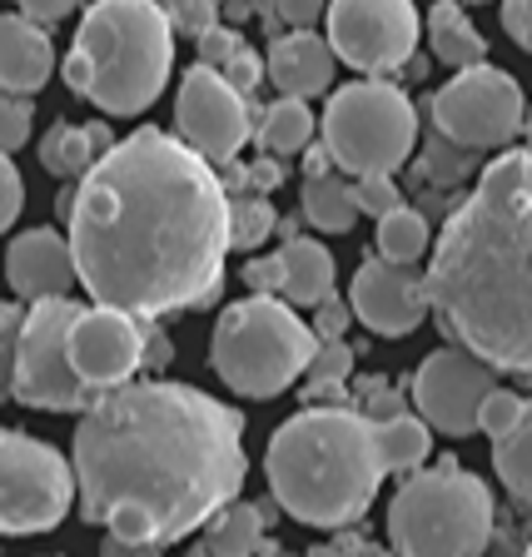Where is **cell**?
I'll return each instance as SVG.
<instances>
[{"label":"cell","instance_id":"13","mask_svg":"<svg viewBox=\"0 0 532 557\" xmlns=\"http://www.w3.org/2000/svg\"><path fill=\"white\" fill-rule=\"evenodd\" d=\"M174 125L180 139L209 164L239 160V150L255 135V104L249 95H239L220 70L195 65L180 81V100H174Z\"/></svg>","mask_w":532,"mask_h":557},{"label":"cell","instance_id":"26","mask_svg":"<svg viewBox=\"0 0 532 557\" xmlns=\"http://www.w3.org/2000/svg\"><path fill=\"white\" fill-rule=\"evenodd\" d=\"M304 220L324 234H348L359 224V205H354V185L338 170L304 174Z\"/></svg>","mask_w":532,"mask_h":557},{"label":"cell","instance_id":"54","mask_svg":"<svg viewBox=\"0 0 532 557\" xmlns=\"http://www.w3.org/2000/svg\"><path fill=\"white\" fill-rule=\"evenodd\" d=\"M522 557H532V543H528V553H522Z\"/></svg>","mask_w":532,"mask_h":557},{"label":"cell","instance_id":"31","mask_svg":"<svg viewBox=\"0 0 532 557\" xmlns=\"http://www.w3.org/2000/svg\"><path fill=\"white\" fill-rule=\"evenodd\" d=\"M354 373V348L344 338H319L304 363V383H348Z\"/></svg>","mask_w":532,"mask_h":557},{"label":"cell","instance_id":"49","mask_svg":"<svg viewBox=\"0 0 532 557\" xmlns=\"http://www.w3.org/2000/svg\"><path fill=\"white\" fill-rule=\"evenodd\" d=\"M220 15H230V21H244V15H249V0H230V5H220Z\"/></svg>","mask_w":532,"mask_h":557},{"label":"cell","instance_id":"30","mask_svg":"<svg viewBox=\"0 0 532 557\" xmlns=\"http://www.w3.org/2000/svg\"><path fill=\"white\" fill-rule=\"evenodd\" d=\"M423 180H433V185H463V180H473L478 174V150H463V145H453V139H443L438 129L429 135V145H423Z\"/></svg>","mask_w":532,"mask_h":557},{"label":"cell","instance_id":"53","mask_svg":"<svg viewBox=\"0 0 532 557\" xmlns=\"http://www.w3.org/2000/svg\"><path fill=\"white\" fill-rule=\"evenodd\" d=\"M274 557H294V553H274Z\"/></svg>","mask_w":532,"mask_h":557},{"label":"cell","instance_id":"5","mask_svg":"<svg viewBox=\"0 0 532 557\" xmlns=\"http://www.w3.org/2000/svg\"><path fill=\"white\" fill-rule=\"evenodd\" d=\"M170 65L174 30L160 0H95L60 75L104 115H139L170 85Z\"/></svg>","mask_w":532,"mask_h":557},{"label":"cell","instance_id":"1","mask_svg":"<svg viewBox=\"0 0 532 557\" xmlns=\"http://www.w3.org/2000/svg\"><path fill=\"white\" fill-rule=\"evenodd\" d=\"M70 255L95 304L135 319L205 309L224 284L230 195L180 135L135 129L70 189Z\"/></svg>","mask_w":532,"mask_h":557},{"label":"cell","instance_id":"23","mask_svg":"<svg viewBox=\"0 0 532 557\" xmlns=\"http://www.w3.org/2000/svg\"><path fill=\"white\" fill-rule=\"evenodd\" d=\"M429 46H433V55L453 70H468V65H478V60H487V40H483V30L468 21L463 0H438V5H429Z\"/></svg>","mask_w":532,"mask_h":557},{"label":"cell","instance_id":"27","mask_svg":"<svg viewBox=\"0 0 532 557\" xmlns=\"http://www.w3.org/2000/svg\"><path fill=\"white\" fill-rule=\"evenodd\" d=\"M373 249H379V259H394V264H418V259L433 249L429 214H423V209H408V205H394L388 214H379Z\"/></svg>","mask_w":532,"mask_h":557},{"label":"cell","instance_id":"17","mask_svg":"<svg viewBox=\"0 0 532 557\" xmlns=\"http://www.w3.org/2000/svg\"><path fill=\"white\" fill-rule=\"evenodd\" d=\"M5 278H11V289L21 294L25 304L55 299V294H70L81 284V278H75L70 239L60 230H46V224L11 239V249H5Z\"/></svg>","mask_w":532,"mask_h":557},{"label":"cell","instance_id":"18","mask_svg":"<svg viewBox=\"0 0 532 557\" xmlns=\"http://www.w3.org/2000/svg\"><path fill=\"white\" fill-rule=\"evenodd\" d=\"M334 50H329L324 35L313 30H289L279 35L269 46V60H264V75L279 95H299V100H313L334 85Z\"/></svg>","mask_w":532,"mask_h":557},{"label":"cell","instance_id":"20","mask_svg":"<svg viewBox=\"0 0 532 557\" xmlns=\"http://www.w3.org/2000/svg\"><path fill=\"white\" fill-rule=\"evenodd\" d=\"M279 264H284V289H279V299L294 304V309H313L324 294H334V255H329L319 239L289 234L284 249H279Z\"/></svg>","mask_w":532,"mask_h":557},{"label":"cell","instance_id":"28","mask_svg":"<svg viewBox=\"0 0 532 557\" xmlns=\"http://www.w3.org/2000/svg\"><path fill=\"white\" fill-rule=\"evenodd\" d=\"M493 468L512 498L532 503V398H522L518 423L503 438H493Z\"/></svg>","mask_w":532,"mask_h":557},{"label":"cell","instance_id":"40","mask_svg":"<svg viewBox=\"0 0 532 557\" xmlns=\"http://www.w3.org/2000/svg\"><path fill=\"white\" fill-rule=\"evenodd\" d=\"M220 75L234 85L239 95H249V90H259V81H264V65H259V50H249V46H239L230 60L220 65Z\"/></svg>","mask_w":532,"mask_h":557},{"label":"cell","instance_id":"22","mask_svg":"<svg viewBox=\"0 0 532 557\" xmlns=\"http://www.w3.org/2000/svg\"><path fill=\"white\" fill-rule=\"evenodd\" d=\"M115 145L110 125H55L46 139H40V164H46L55 180H81L104 150Z\"/></svg>","mask_w":532,"mask_h":557},{"label":"cell","instance_id":"34","mask_svg":"<svg viewBox=\"0 0 532 557\" xmlns=\"http://www.w3.org/2000/svg\"><path fill=\"white\" fill-rule=\"evenodd\" d=\"M354 408H359L363 418H369V423H383V418H398V413H408V398L398 394L394 383L388 379H363L359 388H354Z\"/></svg>","mask_w":532,"mask_h":557},{"label":"cell","instance_id":"47","mask_svg":"<svg viewBox=\"0 0 532 557\" xmlns=\"http://www.w3.org/2000/svg\"><path fill=\"white\" fill-rule=\"evenodd\" d=\"M70 11H81V0H21V15H30V21H40V25L65 21Z\"/></svg>","mask_w":532,"mask_h":557},{"label":"cell","instance_id":"50","mask_svg":"<svg viewBox=\"0 0 532 557\" xmlns=\"http://www.w3.org/2000/svg\"><path fill=\"white\" fill-rule=\"evenodd\" d=\"M522 129H528V154H532V110H528V120H522Z\"/></svg>","mask_w":532,"mask_h":557},{"label":"cell","instance_id":"44","mask_svg":"<svg viewBox=\"0 0 532 557\" xmlns=\"http://www.w3.org/2000/svg\"><path fill=\"white\" fill-rule=\"evenodd\" d=\"M244 284H249L255 294H279L284 289V264H279V255L249 259V264H244Z\"/></svg>","mask_w":532,"mask_h":557},{"label":"cell","instance_id":"2","mask_svg":"<svg viewBox=\"0 0 532 557\" xmlns=\"http://www.w3.org/2000/svg\"><path fill=\"white\" fill-rule=\"evenodd\" d=\"M70 473L90 528L170 547L239 498L244 418L195 383L129 379L81 413Z\"/></svg>","mask_w":532,"mask_h":557},{"label":"cell","instance_id":"41","mask_svg":"<svg viewBox=\"0 0 532 557\" xmlns=\"http://www.w3.org/2000/svg\"><path fill=\"white\" fill-rule=\"evenodd\" d=\"M348 324H354V309H348L344 299H334V294H324V299L313 304V338H344Z\"/></svg>","mask_w":532,"mask_h":557},{"label":"cell","instance_id":"39","mask_svg":"<svg viewBox=\"0 0 532 557\" xmlns=\"http://www.w3.org/2000/svg\"><path fill=\"white\" fill-rule=\"evenodd\" d=\"M174 359V344L170 334H164L154 319H139V369H150V373H164Z\"/></svg>","mask_w":532,"mask_h":557},{"label":"cell","instance_id":"35","mask_svg":"<svg viewBox=\"0 0 532 557\" xmlns=\"http://www.w3.org/2000/svg\"><path fill=\"white\" fill-rule=\"evenodd\" d=\"M518 413H522V394H512V388H493V394L483 398V408H478V433L503 438V433L518 423Z\"/></svg>","mask_w":532,"mask_h":557},{"label":"cell","instance_id":"8","mask_svg":"<svg viewBox=\"0 0 532 557\" xmlns=\"http://www.w3.org/2000/svg\"><path fill=\"white\" fill-rule=\"evenodd\" d=\"M319 139L338 174H394L418 145V110L398 85L379 75L338 85L319 115Z\"/></svg>","mask_w":532,"mask_h":557},{"label":"cell","instance_id":"21","mask_svg":"<svg viewBox=\"0 0 532 557\" xmlns=\"http://www.w3.org/2000/svg\"><path fill=\"white\" fill-rule=\"evenodd\" d=\"M269 522H274V503H224L214 518L205 522V553L209 557H255L264 543Z\"/></svg>","mask_w":532,"mask_h":557},{"label":"cell","instance_id":"11","mask_svg":"<svg viewBox=\"0 0 532 557\" xmlns=\"http://www.w3.org/2000/svg\"><path fill=\"white\" fill-rule=\"evenodd\" d=\"M429 115L443 139L487 154V150H508L512 139L522 135L528 100H522V85L512 81L508 70L478 60L468 70H453V81L433 95Z\"/></svg>","mask_w":532,"mask_h":557},{"label":"cell","instance_id":"25","mask_svg":"<svg viewBox=\"0 0 532 557\" xmlns=\"http://www.w3.org/2000/svg\"><path fill=\"white\" fill-rule=\"evenodd\" d=\"M373 453L383 473H418L423 458L433 453V429L418 413H398L373 423Z\"/></svg>","mask_w":532,"mask_h":557},{"label":"cell","instance_id":"14","mask_svg":"<svg viewBox=\"0 0 532 557\" xmlns=\"http://www.w3.org/2000/svg\"><path fill=\"white\" fill-rule=\"evenodd\" d=\"M498 388V369H487L478 354L448 344L433 348L413 373V404L418 418L443 438H468L478 433V408Z\"/></svg>","mask_w":532,"mask_h":557},{"label":"cell","instance_id":"15","mask_svg":"<svg viewBox=\"0 0 532 557\" xmlns=\"http://www.w3.org/2000/svg\"><path fill=\"white\" fill-rule=\"evenodd\" d=\"M65 348L70 369L81 373L95 394L120 388L139 373V319L125 309H110V304H90V309L81 304Z\"/></svg>","mask_w":532,"mask_h":557},{"label":"cell","instance_id":"32","mask_svg":"<svg viewBox=\"0 0 532 557\" xmlns=\"http://www.w3.org/2000/svg\"><path fill=\"white\" fill-rule=\"evenodd\" d=\"M30 125H35V100L30 95H11L0 90V150L15 154L30 139Z\"/></svg>","mask_w":532,"mask_h":557},{"label":"cell","instance_id":"4","mask_svg":"<svg viewBox=\"0 0 532 557\" xmlns=\"http://www.w3.org/2000/svg\"><path fill=\"white\" fill-rule=\"evenodd\" d=\"M264 478L274 508L299 518L304 528H348L373 508L383 483L373 423L348 404H309L274 429L264 453Z\"/></svg>","mask_w":532,"mask_h":557},{"label":"cell","instance_id":"52","mask_svg":"<svg viewBox=\"0 0 532 557\" xmlns=\"http://www.w3.org/2000/svg\"><path fill=\"white\" fill-rule=\"evenodd\" d=\"M463 5H483V0H463Z\"/></svg>","mask_w":532,"mask_h":557},{"label":"cell","instance_id":"42","mask_svg":"<svg viewBox=\"0 0 532 557\" xmlns=\"http://www.w3.org/2000/svg\"><path fill=\"white\" fill-rule=\"evenodd\" d=\"M239 46H244V35L234 30V25H214V30H205V35H199V65L220 70L224 60H230Z\"/></svg>","mask_w":532,"mask_h":557},{"label":"cell","instance_id":"36","mask_svg":"<svg viewBox=\"0 0 532 557\" xmlns=\"http://www.w3.org/2000/svg\"><path fill=\"white\" fill-rule=\"evenodd\" d=\"M354 205H359V214H388L394 205H404V195H398L394 174H359L354 180Z\"/></svg>","mask_w":532,"mask_h":557},{"label":"cell","instance_id":"29","mask_svg":"<svg viewBox=\"0 0 532 557\" xmlns=\"http://www.w3.org/2000/svg\"><path fill=\"white\" fill-rule=\"evenodd\" d=\"M274 230H279V214L269 205V195H255V189L230 195V249H259Z\"/></svg>","mask_w":532,"mask_h":557},{"label":"cell","instance_id":"6","mask_svg":"<svg viewBox=\"0 0 532 557\" xmlns=\"http://www.w3.org/2000/svg\"><path fill=\"white\" fill-rule=\"evenodd\" d=\"M313 329L279 294H249L220 313L209 334V369L239 398H279L299 383L313 354Z\"/></svg>","mask_w":532,"mask_h":557},{"label":"cell","instance_id":"7","mask_svg":"<svg viewBox=\"0 0 532 557\" xmlns=\"http://www.w3.org/2000/svg\"><path fill=\"white\" fill-rule=\"evenodd\" d=\"M493 543V493L478 473L443 458L408 478L388 503V553L394 557H478Z\"/></svg>","mask_w":532,"mask_h":557},{"label":"cell","instance_id":"33","mask_svg":"<svg viewBox=\"0 0 532 557\" xmlns=\"http://www.w3.org/2000/svg\"><path fill=\"white\" fill-rule=\"evenodd\" d=\"M160 11L170 21V30L195 35V40L220 25V0H160Z\"/></svg>","mask_w":532,"mask_h":557},{"label":"cell","instance_id":"38","mask_svg":"<svg viewBox=\"0 0 532 557\" xmlns=\"http://www.w3.org/2000/svg\"><path fill=\"white\" fill-rule=\"evenodd\" d=\"M21 205H25V180H21L11 154L0 150V234L21 220Z\"/></svg>","mask_w":532,"mask_h":557},{"label":"cell","instance_id":"51","mask_svg":"<svg viewBox=\"0 0 532 557\" xmlns=\"http://www.w3.org/2000/svg\"><path fill=\"white\" fill-rule=\"evenodd\" d=\"M185 557H209V553H205V547H195V553H185Z\"/></svg>","mask_w":532,"mask_h":557},{"label":"cell","instance_id":"12","mask_svg":"<svg viewBox=\"0 0 532 557\" xmlns=\"http://www.w3.org/2000/svg\"><path fill=\"white\" fill-rule=\"evenodd\" d=\"M324 25L334 60L359 75H394L418 50L413 0H329Z\"/></svg>","mask_w":532,"mask_h":557},{"label":"cell","instance_id":"48","mask_svg":"<svg viewBox=\"0 0 532 557\" xmlns=\"http://www.w3.org/2000/svg\"><path fill=\"white\" fill-rule=\"evenodd\" d=\"M324 5L329 0H279V15H284L294 30H309V25L324 15Z\"/></svg>","mask_w":532,"mask_h":557},{"label":"cell","instance_id":"19","mask_svg":"<svg viewBox=\"0 0 532 557\" xmlns=\"http://www.w3.org/2000/svg\"><path fill=\"white\" fill-rule=\"evenodd\" d=\"M55 75V46L30 15H0V90L35 95Z\"/></svg>","mask_w":532,"mask_h":557},{"label":"cell","instance_id":"10","mask_svg":"<svg viewBox=\"0 0 532 557\" xmlns=\"http://www.w3.org/2000/svg\"><path fill=\"white\" fill-rule=\"evenodd\" d=\"M75 503V473L50 443L0 429V537H35L60 528Z\"/></svg>","mask_w":532,"mask_h":557},{"label":"cell","instance_id":"43","mask_svg":"<svg viewBox=\"0 0 532 557\" xmlns=\"http://www.w3.org/2000/svg\"><path fill=\"white\" fill-rule=\"evenodd\" d=\"M503 30H508L512 46L532 55V0H503Z\"/></svg>","mask_w":532,"mask_h":557},{"label":"cell","instance_id":"24","mask_svg":"<svg viewBox=\"0 0 532 557\" xmlns=\"http://www.w3.org/2000/svg\"><path fill=\"white\" fill-rule=\"evenodd\" d=\"M313 135H319V120L299 95H279L269 110H255V139L269 154H299L313 145Z\"/></svg>","mask_w":532,"mask_h":557},{"label":"cell","instance_id":"9","mask_svg":"<svg viewBox=\"0 0 532 557\" xmlns=\"http://www.w3.org/2000/svg\"><path fill=\"white\" fill-rule=\"evenodd\" d=\"M81 304L70 294L55 299H35L30 313L21 319V338H15V379L11 398H21L25 408L40 413H85L95 404V388L70 369V324H75Z\"/></svg>","mask_w":532,"mask_h":557},{"label":"cell","instance_id":"46","mask_svg":"<svg viewBox=\"0 0 532 557\" xmlns=\"http://www.w3.org/2000/svg\"><path fill=\"white\" fill-rule=\"evenodd\" d=\"M100 557H164L160 543H139V537H120V533H104Z\"/></svg>","mask_w":532,"mask_h":557},{"label":"cell","instance_id":"37","mask_svg":"<svg viewBox=\"0 0 532 557\" xmlns=\"http://www.w3.org/2000/svg\"><path fill=\"white\" fill-rule=\"evenodd\" d=\"M21 304L0 299V404H11V379H15V338H21Z\"/></svg>","mask_w":532,"mask_h":557},{"label":"cell","instance_id":"3","mask_svg":"<svg viewBox=\"0 0 532 557\" xmlns=\"http://www.w3.org/2000/svg\"><path fill=\"white\" fill-rule=\"evenodd\" d=\"M429 313L487 369L532 379V154L503 150L448 209L423 269Z\"/></svg>","mask_w":532,"mask_h":557},{"label":"cell","instance_id":"45","mask_svg":"<svg viewBox=\"0 0 532 557\" xmlns=\"http://www.w3.org/2000/svg\"><path fill=\"white\" fill-rule=\"evenodd\" d=\"M304 557H394V553L379 547V543H369V537H334V543H319Z\"/></svg>","mask_w":532,"mask_h":557},{"label":"cell","instance_id":"16","mask_svg":"<svg viewBox=\"0 0 532 557\" xmlns=\"http://www.w3.org/2000/svg\"><path fill=\"white\" fill-rule=\"evenodd\" d=\"M348 309L369 334L379 338H408L429 319V289L418 264H394V259H363L348 289Z\"/></svg>","mask_w":532,"mask_h":557}]
</instances>
